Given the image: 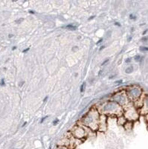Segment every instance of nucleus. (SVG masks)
<instances>
[{
	"label": "nucleus",
	"instance_id": "nucleus-22",
	"mask_svg": "<svg viewBox=\"0 0 148 149\" xmlns=\"http://www.w3.org/2000/svg\"><path fill=\"white\" fill-rule=\"evenodd\" d=\"M131 39H132V37H130V38H129V39H128V41H130V40H131Z\"/></svg>",
	"mask_w": 148,
	"mask_h": 149
},
{
	"label": "nucleus",
	"instance_id": "nucleus-21",
	"mask_svg": "<svg viewBox=\"0 0 148 149\" xmlns=\"http://www.w3.org/2000/svg\"><path fill=\"white\" fill-rule=\"evenodd\" d=\"M104 46H101V49H100V50H102V49H104Z\"/></svg>",
	"mask_w": 148,
	"mask_h": 149
},
{
	"label": "nucleus",
	"instance_id": "nucleus-2",
	"mask_svg": "<svg viewBox=\"0 0 148 149\" xmlns=\"http://www.w3.org/2000/svg\"><path fill=\"white\" fill-rule=\"evenodd\" d=\"M85 87H86V83H85V82H83V83L82 84H81V93H83V92L84 91Z\"/></svg>",
	"mask_w": 148,
	"mask_h": 149
},
{
	"label": "nucleus",
	"instance_id": "nucleus-19",
	"mask_svg": "<svg viewBox=\"0 0 148 149\" xmlns=\"http://www.w3.org/2000/svg\"><path fill=\"white\" fill-rule=\"evenodd\" d=\"M23 84H24V82H22V83H20V84H19V86H22V85H23Z\"/></svg>",
	"mask_w": 148,
	"mask_h": 149
},
{
	"label": "nucleus",
	"instance_id": "nucleus-23",
	"mask_svg": "<svg viewBox=\"0 0 148 149\" xmlns=\"http://www.w3.org/2000/svg\"><path fill=\"white\" fill-rule=\"evenodd\" d=\"M25 125H26V122H25V123H24V124H23V125H22V126H23V127H24V126H25Z\"/></svg>",
	"mask_w": 148,
	"mask_h": 149
},
{
	"label": "nucleus",
	"instance_id": "nucleus-16",
	"mask_svg": "<svg viewBox=\"0 0 148 149\" xmlns=\"http://www.w3.org/2000/svg\"><path fill=\"white\" fill-rule=\"evenodd\" d=\"M47 99H48V96H46V98H44V101H43V102H46V101H47Z\"/></svg>",
	"mask_w": 148,
	"mask_h": 149
},
{
	"label": "nucleus",
	"instance_id": "nucleus-3",
	"mask_svg": "<svg viewBox=\"0 0 148 149\" xmlns=\"http://www.w3.org/2000/svg\"><path fill=\"white\" fill-rule=\"evenodd\" d=\"M133 68L132 67V66H130V67L127 68V69L126 70V73H131L132 72H133Z\"/></svg>",
	"mask_w": 148,
	"mask_h": 149
},
{
	"label": "nucleus",
	"instance_id": "nucleus-13",
	"mask_svg": "<svg viewBox=\"0 0 148 149\" xmlns=\"http://www.w3.org/2000/svg\"><path fill=\"white\" fill-rule=\"evenodd\" d=\"M102 41H103V39H101V40H98V42H97V44H99V43H101V42H102Z\"/></svg>",
	"mask_w": 148,
	"mask_h": 149
},
{
	"label": "nucleus",
	"instance_id": "nucleus-1",
	"mask_svg": "<svg viewBox=\"0 0 148 149\" xmlns=\"http://www.w3.org/2000/svg\"><path fill=\"white\" fill-rule=\"evenodd\" d=\"M66 29H69V30H72V31H74L77 29V27L76 26H74V25H72V24H69V25H68V26H66Z\"/></svg>",
	"mask_w": 148,
	"mask_h": 149
},
{
	"label": "nucleus",
	"instance_id": "nucleus-15",
	"mask_svg": "<svg viewBox=\"0 0 148 149\" xmlns=\"http://www.w3.org/2000/svg\"><path fill=\"white\" fill-rule=\"evenodd\" d=\"M29 50V48H28V49H25V50H23V52H28Z\"/></svg>",
	"mask_w": 148,
	"mask_h": 149
},
{
	"label": "nucleus",
	"instance_id": "nucleus-6",
	"mask_svg": "<svg viewBox=\"0 0 148 149\" xmlns=\"http://www.w3.org/2000/svg\"><path fill=\"white\" fill-rule=\"evenodd\" d=\"M58 122H59V120H58V119H56L55 120H54V122H53V125H55L56 124H57Z\"/></svg>",
	"mask_w": 148,
	"mask_h": 149
},
{
	"label": "nucleus",
	"instance_id": "nucleus-10",
	"mask_svg": "<svg viewBox=\"0 0 148 149\" xmlns=\"http://www.w3.org/2000/svg\"><path fill=\"white\" fill-rule=\"evenodd\" d=\"M4 84H5V81H4V79H2V81H1V85H2V86H3Z\"/></svg>",
	"mask_w": 148,
	"mask_h": 149
},
{
	"label": "nucleus",
	"instance_id": "nucleus-7",
	"mask_svg": "<svg viewBox=\"0 0 148 149\" xmlns=\"http://www.w3.org/2000/svg\"><path fill=\"white\" fill-rule=\"evenodd\" d=\"M108 61H109V59H106V61H104V62H103V63H102V64H101V65H102V66H104V65L105 63H107Z\"/></svg>",
	"mask_w": 148,
	"mask_h": 149
},
{
	"label": "nucleus",
	"instance_id": "nucleus-18",
	"mask_svg": "<svg viewBox=\"0 0 148 149\" xmlns=\"http://www.w3.org/2000/svg\"><path fill=\"white\" fill-rule=\"evenodd\" d=\"M29 12H30L31 14H34V11H33V10H30Z\"/></svg>",
	"mask_w": 148,
	"mask_h": 149
},
{
	"label": "nucleus",
	"instance_id": "nucleus-14",
	"mask_svg": "<svg viewBox=\"0 0 148 149\" xmlns=\"http://www.w3.org/2000/svg\"><path fill=\"white\" fill-rule=\"evenodd\" d=\"M148 38L147 37H144V38H142V39H141V40H147Z\"/></svg>",
	"mask_w": 148,
	"mask_h": 149
},
{
	"label": "nucleus",
	"instance_id": "nucleus-12",
	"mask_svg": "<svg viewBox=\"0 0 148 149\" xmlns=\"http://www.w3.org/2000/svg\"><path fill=\"white\" fill-rule=\"evenodd\" d=\"M115 83L118 84H121V83H122V81H121H121H116V82H115Z\"/></svg>",
	"mask_w": 148,
	"mask_h": 149
},
{
	"label": "nucleus",
	"instance_id": "nucleus-5",
	"mask_svg": "<svg viewBox=\"0 0 148 149\" xmlns=\"http://www.w3.org/2000/svg\"><path fill=\"white\" fill-rule=\"evenodd\" d=\"M140 59H141V57H140L139 55H137L135 57V61H140Z\"/></svg>",
	"mask_w": 148,
	"mask_h": 149
},
{
	"label": "nucleus",
	"instance_id": "nucleus-11",
	"mask_svg": "<svg viewBox=\"0 0 148 149\" xmlns=\"http://www.w3.org/2000/svg\"><path fill=\"white\" fill-rule=\"evenodd\" d=\"M130 61H131V59H130V58H127V59L126 60V63H128V62H130Z\"/></svg>",
	"mask_w": 148,
	"mask_h": 149
},
{
	"label": "nucleus",
	"instance_id": "nucleus-20",
	"mask_svg": "<svg viewBox=\"0 0 148 149\" xmlns=\"http://www.w3.org/2000/svg\"><path fill=\"white\" fill-rule=\"evenodd\" d=\"M147 30H146V31H144V33H143V34H145L147 33Z\"/></svg>",
	"mask_w": 148,
	"mask_h": 149
},
{
	"label": "nucleus",
	"instance_id": "nucleus-4",
	"mask_svg": "<svg viewBox=\"0 0 148 149\" xmlns=\"http://www.w3.org/2000/svg\"><path fill=\"white\" fill-rule=\"evenodd\" d=\"M140 51H141V52L148 51V47H145V46H141V47H140Z\"/></svg>",
	"mask_w": 148,
	"mask_h": 149
},
{
	"label": "nucleus",
	"instance_id": "nucleus-8",
	"mask_svg": "<svg viewBox=\"0 0 148 149\" xmlns=\"http://www.w3.org/2000/svg\"><path fill=\"white\" fill-rule=\"evenodd\" d=\"M48 117H49V116H46V117H44V118H42V120H41V122H40L41 123H42V122H43V121L45 120V119H47Z\"/></svg>",
	"mask_w": 148,
	"mask_h": 149
},
{
	"label": "nucleus",
	"instance_id": "nucleus-9",
	"mask_svg": "<svg viewBox=\"0 0 148 149\" xmlns=\"http://www.w3.org/2000/svg\"><path fill=\"white\" fill-rule=\"evenodd\" d=\"M130 19H135V17H133V14H130Z\"/></svg>",
	"mask_w": 148,
	"mask_h": 149
},
{
	"label": "nucleus",
	"instance_id": "nucleus-17",
	"mask_svg": "<svg viewBox=\"0 0 148 149\" xmlns=\"http://www.w3.org/2000/svg\"><path fill=\"white\" fill-rule=\"evenodd\" d=\"M115 25H116V26H117V25H118V26H121V25H120V24L118 23V22H115Z\"/></svg>",
	"mask_w": 148,
	"mask_h": 149
}]
</instances>
